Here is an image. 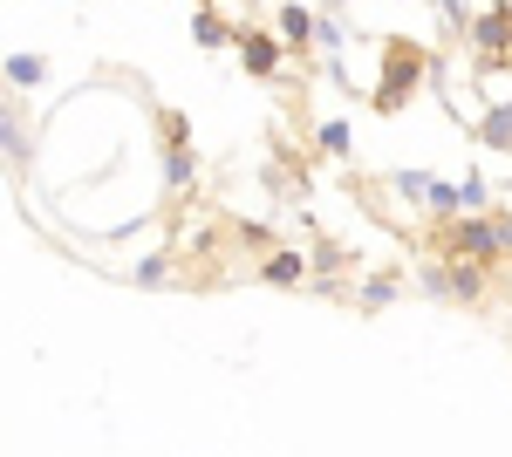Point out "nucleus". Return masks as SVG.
I'll return each mask as SVG.
<instances>
[{
  "instance_id": "f257e3e1",
  "label": "nucleus",
  "mask_w": 512,
  "mask_h": 457,
  "mask_svg": "<svg viewBox=\"0 0 512 457\" xmlns=\"http://www.w3.org/2000/svg\"><path fill=\"white\" fill-rule=\"evenodd\" d=\"M444 253H451V260H472V267H499V260H506L499 219H458V226L444 232Z\"/></svg>"
},
{
  "instance_id": "4468645a",
  "label": "nucleus",
  "mask_w": 512,
  "mask_h": 457,
  "mask_svg": "<svg viewBox=\"0 0 512 457\" xmlns=\"http://www.w3.org/2000/svg\"><path fill=\"white\" fill-rule=\"evenodd\" d=\"M7 157H28V137H21V116L7 110Z\"/></svg>"
},
{
  "instance_id": "2eb2a0df",
  "label": "nucleus",
  "mask_w": 512,
  "mask_h": 457,
  "mask_svg": "<svg viewBox=\"0 0 512 457\" xmlns=\"http://www.w3.org/2000/svg\"><path fill=\"white\" fill-rule=\"evenodd\" d=\"M362 307H390V280H369L362 287Z\"/></svg>"
},
{
  "instance_id": "423d86ee",
  "label": "nucleus",
  "mask_w": 512,
  "mask_h": 457,
  "mask_svg": "<svg viewBox=\"0 0 512 457\" xmlns=\"http://www.w3.org/2000/svg\"><path fill=\"white\" fill-rule=\"evenodd\" d=\"M478 48H485V55H506L512 48V21L506 14H485V21H478Z\"/></svg>"
},
{
  "instance_id": "7ed1b4c3",
  "label": "nucleus",
  "mask_w": 512,
  "mask_h": 457,
  "mask_svg": "<svg viewBox=\"0 0 512 457\" xmlns=\"http://www.w3.org/2000/svg\"><path fill=\"white\" fill-rule=\"evenodd\" d=\"M239 55H246L253 76H274V69H280V41L274 35H239Z\"/></svg>"
},
{
  "instance_id": "f03ea898",
  "label": "nucleus",
  "mask_w": 512,
  "mask_h": 457,
  "mask_svg": "<svg viewBox=\"0 0 512 457\" xmlns=\"http://www.w3.org/2000/svg\"><path fill=\"white\" fill-rule=\"evenodd\" d=\"M403 82H417V55L396 41L390 48V76H383V89H376V110H403Z\"/></svg>"
},
{
  "instance_id": "dca6fc26",
  "label": "nucleus",
  "mask_w": 512,
  "mask_h": 457,
  "mask_svg": "<svg viewBox=\"0 0 512 457\" xmlns=\"http://www.w3.org/2000/svg\"><path fill=\"white\" fill-rule=\"evenodd\" d=\"M499 239H506V260H512V212H499Z\"/></svg>"
},
{
  "instance_id": "f8f14e48",
  "label": "nucleus",
  "mask_w": 512,
  "mask_h": 457,
  "mask_svg": "<svg viewBox=\"0 0 512 457\" xmlns=\"http://www.w3.org/2000/svg\"><path fill=\"white\" fill-rule=\"evenodd\" d=\"M164 178H171V185H192V151H185V144L164 157Z\"/></svg>"
},
{
  "instance_id": "1a4fd4ad",
  "label": "nucleus",
  "mask_w": 512,
  "mask_h": 457,
  "mask_svg": "<svg viewBox=\"0 0 512 457\" xmlns=\"http://www.w3.org/2000/svg\"><path fill=\"white\" fill-rule=\"evenodd\" d=\"M192 35L205 41V48H226V41H233V35H226V21H219V14H198V28H192Z\"/></svg>"
},
{
  "instance_id": "20e7f679",
  "label": "nucleus",
  "mask_w": 512,
  "mask_h": 457,
  "mask_svg": "<svg viewBox=\"0 0 512 457\" xmlns=\"http://www.w3.org/2000/svg\"><path fill=\"white\" fill-rule=\"evenodd\" d=\"M308 35H321V28H315V14H308L301 0H294V7H280V41H287V48H301Z\"/></svg>"
},
{
  "instance_id": "6e6552de",
  "label": "nucleus",
  "mask_w": 512,
  "mask_h": 457,
  "mask_svg": "<svg viewBox=\"0 0 512 457\" xmlns=\"http://www.w3.org/2000/svg\"><path fill=\"white\" fill-rule=\"evenodd\" d=\"M431 212L437 219H458V212H465V191L458 185H431Z\"/></svg>"
},
{
  "instance_id": "9b49d317",
  "label": "nucleus",
  "mask_w": 512,
  "mask_h": 457,
  "mask_svg": "<svg viewBox=\"0 0 512 457\" xmlns=\"http://www.w3.org/2000/svg\"><path fill=\"white\" fill-rule=\"evenodd\" d=\"M321 151H328V157H349V123H321Z\"/></svg>"
},
{
  "instance_id": "0eeeda50",
  "label": "nucleus",
  "mask_w": 512,
  "mask_h": 457,
  "mask_svg": "<svg viewBox=\"0 0 512 457\" xmlns=\"http://www.w3.org/2000/svg\"><path fill=\"white\" fill-rule=\"evenodd\" d=\"M267 280H274V287H294V280H301V273H308V260H301V253H267Z\"/></svg>"
},
{
  "instance_id": "ddd939ff",
  "label": "nucleus",
  "mask_w": 512,
  "mask_h": 457,
  "mask_svg": "<svg viewBox=\"0 0 512 457\" xmlns=\"http://www.w3.org/2000/svg\"><path fill=\"white\" fill-rule=\"evenodd\" d=\"M431 185H437V178H424V171H403V178H396L403 198H431Z\"/></svg>"
},
{
  "instance_id": "39448f33",
  "label": "nucleus",
  "mask_w": 512,
  "mask_h": 457,
  "mask_svg": "<svg viewBox=\"0 0 512 457\" xmlns=\"http://www.w3.org/2000/svg\"><path fill=\"white\" fill-rule=\"evenodd\" d=\"M485 144H492V151H512V96L492 103V116H485Z\"/></svg>"
},
{
  "instance_id": "f3484780",
  "label": "nucleus",
  "mask_w": 512,
  "mask_h": 457,
  "mask_svg": "<svg viewBox=\"0 0 512 457\" xmlns=\"http://www.w3.org/2000/svg\"><path fill=\"white\" fill-rule=\"evenodd\" d=\"M328 7H349V0H328Z\"/></svg>"
},
{
  "instance_id": "9d476101",
  "label": "nucleus",
  "mask_w": 512,
  "mask_h": 457,
  "mask_svg": "<svg viewBox=\"0 0 512 457\" xmlns=\"http://www.w3.org/2000/svg\"><path fill=\"white\" fill-rule=\"evenodd\" d=\"M7 82H14V89L41 82V62H35V55H14V62H7Z\"/></svg>"
}]
</instances>
